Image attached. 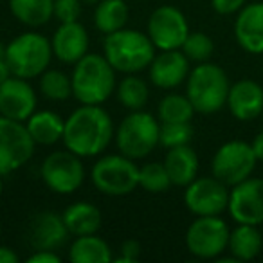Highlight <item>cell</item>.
<instances>
[{
	"instance_id": "7bdbcfd3",
	"label": "cell",
	"mask_w": 263,
	"mask_h": 263,
	"mask_svg": "<svg viewBox=\"0 0 263 263\" xmlns=\"http://www.w3.org/2000/svg\"><path fill=\"white\" fill-rule=\"evenodd\" d=\"M261 117H263V112H261Z\"/></svg>"
},
{
	"instance_id": "9a60e30c",
	"label": "cell",
	"mask_w": 263,
	"mask_h": 263,
	"mask_svg": "<svg viewBox=\"0 0 263 263\" xmlns=\"http://www.w3.org/2000/svg\"><path fill=\"white\" fill-rule=\"evenodd\" d=\"M36 108V94L27 80L8 78L0 85V116L15 121H27Z\"/></svg>"
},
{
	"instance_id": "5bb4252c",
	"label": "cell",
	"mask_w": 263,
	"mask_h": 263,
	"mask_svg": "<svg viewBox=\"0 0 263 263\" xmlns=\"http://www.w3.org/2000/svg\"><path fill=\"white\" fill-rule=\"evenodd\" d=\"M229 215L236 223H263V179L249 177L233 186L229 193Z\"/></svg>"
},
{
	"instance_id": "ffe728a7",
	"label": "cell",
	"mask_w": 263,
	"mask_h": 263,
	"mask_svg": "<svg viewBox=\"0 0 263 263\" xmlns=\"http://www.w3.org/2000/svg\"><path fill=\"white\" fill-rule=\"evenodd\" d=\"M67 236H69V229L63 222V216H58L56 213H40L31 223L29 241L34 251H42V249L54 251L65 243Z\"/></svg>"
},
{
	"instance_id": "3957f363",
	"label": "cell",
	"mask_w": 263,
	"mask_h": 263,
	"mask_svg": "<svg viewBox=\"0 0 263 263\" xmlns=\"http://www.w3.org/2000/svg\"><path fill=\"white\" fill-rule=\"evenodd\" d=\"M105 58L119 72L134 74L146 69L155 58V45L150 36L134 29H119L106 34Z\"/></svg>"
},
{
	"instance_id": "cb8c5ba5",
	"label": "cell",
	"mask_w": 263,
	"mask_h": 263,
	"mask_svg": "<svg viewBox=\"0 0 263 263\" xmlns=\"http://www.w3.org/2000/svg\"><path fill=\"white\" fill-rule=\"evenodd\" d=\"M63 222L70 234H96L101 227V213L90 202H76L63 213Z\"/></svg>"
},
{
	"instance_id": "ac0fdd59",
	"label": "cell",
	"mask_w": 263,
	"mask_h": 263,
	"mask_svg": "<svg viewBox=\"0 0 263 263\" xmlns=\"http://www.w3.org/2000/svg\"><path fill=\"white\" fill-rule=\"evenodd\" d=\"M190 62L179 49L162 51L150 63V80L159 88H175L190 76Z\"/></svg>"
},
{
	"instance_id": "8fae6325",
	"label": "cell",
	"mask_w": 263,
	"mask_h": 263,
	"mask_svg": "<svg viewBox=\"0 0 263 263\" xmlns=\"http://www.w3.org/2000/svg\"><path fill=\"white\" fill-rule=\"evenodd\" d=\"M42 179L49 190L60 195H69L83 184L85 168L80 155L67 152H54L42 164Z\"/></svg>"
},
{
	"instance_id": "4fadbf2b",
	"label": "cell",
	"mask_w": 263,
	"mask_h": 263,
	"mask_svg": "<svg viewBox=\"0 0 263 263\" xmlns=\"http://www.w3.org/2000/svg\"><path fill=\"white\" fill-rule=\"evenodd\" d=\"M190 34L186 16L173 6H161L148 20V36L161 51L180 49Z\"/></svg>"
},
{
	"instance_id": "6da1fadb",
	"label": "cell",
	"mask_w": 263,
	"mask_h": 263,
	"mask_svg": "<svg viewBox=\"0 0 263 263\" xmlns=\"http://www.w3.org/2000/svg\"><path fill=\"white\" fill-rule=\"evenodd\" d=\"M114 126L110 116L99 105H83L65 121L63 143L80 157H94L110 144Z\"/></svg>"
},
{
	"instance_id": "603a6c76",
	"label": "cell",
	"mask_w": 263,
	"mask_h": 263,
	"mask_svg": "<svg viewBox=\"0 0 263 263\" xmlns=\"http://www.w3.org/2000/svg\"><path fill=\"white\" fill-rule=\"evenodd\" d=\"M227 249H229L231 256H234L238 261L254 259L263 249V236L259 233L258 226L238 223L236 229L231 231Z\"/></svg>"
},
{
	"instance_id": "83f0119b",
	"label": "cell",
	"mask_w": 263,
	"mask_h": 263,
	"mask_svg": "<svg viewBox=\"0 0 263 263\" xmlns=\"http://www.w3.org/2000/svg\"><path fill=\"white\" fill-rule=\"evenodd\" d=\"M195 108L187 96L170 94L159 105V119L162 123H190Z\"/></svg>"
},
{
	"instance_id": "b9f144b4",
	"label": "cell",
	"mask_w": 263,
	"mask_h": 263,
	"mask_svg": "<svg viewBox=\"0 0 263 263\" xmlns=\"http://www.w3.org/2000/svg\"><path fill=\"white\" fill-rule=\"evenodd\" d=\"M0 195H2V180H0Z\"/></svg>"
},
{
	"instance_id": "e0dca14e",
	"label": "cell",
	"mask_w": 263,
	"mask_h": 263,
	"mask_svg": "<svg viewBox=\"0 0 263 263\" xmlns=\"http://www.w3.org/2000/svg\"><path fill=\"white\" fill-rule=\"evenodd\" d=\"M227 106L238 121H252L263 112V87L252 80H240L231 85Z\"/></svg>"
},
{
	"instance_id": "d6986e66",
	"label": "cell",
	"mask_w": 263,
	"mask_h": 263,
	"mask_svg": "<svg viewBox=\"0 0 263 263\" xmlns=\"http://www.w3.org/2000/svg\"><path fill=\"white\" fill-rule=\"evenodd\" d=\"M52 54L63 63L80 62L88 49V34L80 22H63L52 36Z\"/></svg>"
},
{
	"instance_id": "60d3db41",
	"label": "cell",
	"mask_w": 263,
	"mask_h": 263,
	"mask_svg": "<svg viewBox=\"0 0 263 263\" xmlns=\"http://www.w3.org/2000/svg\"><path fill=\"white\" fill-rule=\"evenodd\" d=\"M83 2H85V4H98L99 0H83Z\"/></svg>"
},
{
	"instance_id": "277c9868",
	"label": "cell",
	"mask_w": 263,
	"mask_h": 263,
	"mask_svg": "<svg viewBox=\"0 0 263 263\" xmlns=\"http://www.w3.org/2000/svg\"><path fill=\"white\" fill-rule=\"evenodd\" d=\"M229 88V80L222 67L202 62L187 76L186 96L190 98L195 112L215 114L227 105Z\"/></svg>"
},
{
	"instance_id": "52a82bcc",
	"label": "cell",
	"mask_w": 263,
	"mask_h": 263,
	"mask_svg": "<svg viewBox=\"0 0 263 263\" xmlns=\"http://www.w3.org/2000/svg\"><path fill=\"white\" fill-rule=\"evenodd\" d=\"M92 182L101 193L123 197L139 186V168L126 155H106L92 168Z\"/></svg>"
},
{
	"instance_id": "484cf974",
	"label": "cell",
	"mask_w": 263,
	"mask_h": 263,
	"mask_svg": "<svg viewBox=\"0 0 263 263\" xmlns=\"http://www.w3.org/2000/svg\"><path fill=\"white\" fill-rule=\"evenodd\" d=\"M9 8L22 24L38 27L52 18L54 0H9Z\"/></svg>"
},
{
	"instance_id": "8d00e7d4",
	"label": "cell",
	"mask_w": 263,
	"mask_h": 263,
	"mask_svg": "<svg viewBox=\"0 0 263 263\" xmlns=\"http://www.w3.org/2000/svg\"><path fill=\"white\" fill-rule=\"evenodd\" d=\"M31 263H60V256L54 251H47V249H42L36 251L34 254L29 256Z\"/></svg>"
},
{
	"instance_id": "e575fe53",
	"label": "cell",
	"mask_w": 263,
	"mask_h": 263,
	"mask_svg": "<svg viewBox=\"0 0 263 263\" xmlns=\"http://www.w3.org/2000/svg\"><path fill=\"white\" fill-rule=\"evenodd\" d=\"M141 254V243L136 240H128L123 243V247H121V256L117 258V261L119 263H134L137 261V258H139Z\"/></svg>"
},
{
	"instance_id": "f1b7e54d",
	"label": "cell",
	"mask_w": 263,
	"mask_h": 263,
	"mask_svg": "<svg viewBox=\"0 0 263 263\" xmlns=\"http://www.w3.org/2000/svg\"><path fill=\"white\" fill-rule=\"evenodd\" d=\"M117 98L121 105L128 110H141L148 101V87L141 78L126 76L119 83Z\"/></svg>"
},
{
	"instance_id": "f546056e",
	"label": "cell",
	"mask_w": 263,
	"mask_h": 263,
	"mask_svg": "<svg viewBox=\"0 0 263 263\" xmlns=\"http://www.w3.org/2000/svg\"><path fill=\"white\" fill-rule=\"evenodd\" d=\"M40 90L47 99L65 101L72 94V80L62 70H47L42 72Z\"/></svg>"
},
{
	"instance_id": "8992f818",
	"label": "cell",
	"mask_w": 263,
	"mask_h": 263,
	"mask_svg": "<svg viewBox=\"0 0 263 263\" xmlns=\"http://www.w3.org/2000/svg\"><path fill=\"white\" fill-rule=\"evenodd\" d=\"M161 124L143 110H134L117 128V148L130 159H143L154 152L159 143Z\"/></svg>"
},
{
	"instance_id": "836d02e7",
	"label": "cell",
	"mask_w": 263,
	"mask_h": 263,
	"mask_svg": "<svg viewBox=\"0 0 263 263\" xmlns=\"http://www.w3.org/2000/svg\"><path fill=\"white\" fill-rule=\"evenodd\" d=\"M54 15L60 22H78L81 15V0H54Z\"/></svg>"
},
{
	"instance_id": "d590c367",
	"label": "cell",
	"mask_w": 263,
	"mask_h": 263,
	"mask_svg": "<svg viewBox=\"0 0 263 263\" xmlns=\"http://www.w3.org/2000/svg\"><path fill=\"white\" fill-rule=\"evenodd\" d=\"M245 0H213V9L220 15H233L243 8Z\"/></svg>"
},
{
	"instance_id": "2e32d148",
	"label": "cell",
	"mask_w": 263,
	"mask_h": 263,
	"mask_svg": "<svg viewBox=\"0 0 263 263\" xmlns=\"http://www.w3.org/2000/svg\"><path fill=\"white\" fill-rule=\"evenodd\" d=\"M236 42L249 54H263V2L243 6L234 22Z\"/></svg>"
},
{
	"instance_id": "ba28073f",
	"label": "cell",
	"mask_w": 263,
	"mask_h": 263,
	"mask_svg": "<svg viewBox=\"0 0 263 263\" xmlns=\"http://www.w3.org/2000/svg\"><path fill=\"white\" fill-rule=\"evenodd\" d=\"M34 141L22 121L0 116V175L22 168L34 154Z\"/></svg>"
},
{
	"instance_id": "4316f807",
	"label": "cell",
	"mask_w": 263,
	"mask_h": 263,
	"mask_svg": "<svg viewBox=\"0 0 263 263\" xmlns=\"http://www.w3.org/2000/svg\"><path fill=\"white\" fill-rule=\"evenodd\" d=\"M128 22V6L124 0H101L96 6L94 24L101 33L110 34L123 29Z\"/></svg>"
},
{
	"instance_id": "f35d334b",
	"label": "cell",
	"mask_w": 263,
	"mask_h": 263,
	"mask_svg": "<svg viewBox=\"0 0 263 263\" xmlns=\"http://www.w3.org/2000/svg\"><path fill=\"white\" fill-rule=\"evenodd\" d=\"M251 146H252V152H254L256 159H258L259 162H263V132H259L258 136L254 137Z\"/></svg>"
},
{
	"instance_id": "d4e9b609",
	"label": "cell",
	"mask_w": 263,
	"mask_h": 263,
	"mask_svg": "<svg viewBox=\"0 0 263 263\" xmlns=\"http://www.w3.org/2000/svg\"><path fill=\"white\" fill-rule=\"evenodd\" d=\"M69 258L74 263H108L112 259V251L105 240L94 234H85L78 236L70 245Z\"/></svg>"
},
{
	"instance_id": "7a4b0ae2",
	"label": "cell",
	"mask_w": 263,
	"mask_h": 263,
	"mask_svg": "<svg viewBox=\"0 0 263 263\" xmlns=\"http://www.w3.org/2000/svg\"><path fill=\"white\" fill-rule=\"evenodd\" d=\"M114 67L105 56L85 54L72 72V94L83 105H101L116 87Z\"/></svg>"
},
{
	"instance_id": "4dcf8cb0",
	"label": "cell",
	"mask_w": 263,
	"mask_h": 263,
	"mask_svg": "<svg viewBox=\"0 0 263 263\" xmlns=\"http://www.w3.org/2000/svg\"><path fill=\"white\" fill-rule=\"evenodd\" d=\"M139 186H143L150 193H164L172 186V179H170L164 162L144 164L139 170Z\"/></svg>"
},
{
	"instance_id": "7c38bea8",
	"label": "cell",
	"mask_w": 263,
	"mask_h": 263,
	"mask_svg": "<svg viewBox=\"0 0 263 263\" xmlns=\"http://www.w3.org/2000/svg\"><path fill=\"white\" fill-rule=\"evenodd\" d=\"M227 184L216 177H200L186 186L184 202L187 209L197 216H216L229 205Z\"/></svg>"
},
{
	"instance_id": "5b68a950",
	"label": "cell",
	"mask_w": 263,
	"mask_h": 263,
	"mask_svg": "<svg viewBox=\"0 0 263 263\" xmlns=\"http://www.w3.org/2000/svg\"><path fill=\"white\" fill-rule=\"evenodd\" d=\"M52 58V45L38 33H24L6 45V60L13 76L31 80L45 72Z\"/></svg>"
},
{
	"instance_id": "1f68e13d",
	"label": "cell",
	"mask_w": 263,
	"mask_h": 263,
	"mask_svg": "<svg viewBox=\"0 0 263 263\" xmlns=\"http://www.w3.org/2000/svg\"><path fill=\"white\" fill-rule=\"evenodd\" d=\"M182 52L187 56V60L191 62H208L213 56V51H215V44L213 40L204 33H190L184 42Z\"/></svg>"
},
{
	"instance_id": "7402d4cb",
	"label": "cell",
	"mask_w": 263,
	"mask_h": 263,
	"mask_svg": "<svg viewBox=\"0 0 263 263\" xmlns=\"http://www.w3.org/2000/svg\"><path fill=\"white\" fill-rule=\"evenodd\" d=\"M27 130L36 144H45L51 146L56 144L60 139H63V132H65V121L51 110H42L36 112L27 119Z\"/></svg>"
},
{
	"instance_id": "30bf717a",
	"label": "cell",
	"mask_w": 263,
	"mask_h": 263,
	"mask_svg": "<svg viewBox=\"0 0 263 263\" xmlns=\"http://www.w3.org/2000/svg\"><path fill=\"white\" fill-rule=\"evenodd\" d=\"M229 227L216 216H198L186 233V245L197 258L213 259L218 258L229 243Z\"/></svg>"
},
{
	"instance_id": "74e56055",
	"label": "cell",
	"mask_w": 263,
	"mask_h": 263,
	"mask_svg": "<svg viewBox=\"0 0 263 263\" xmlns=\"http://www.w3.org/2000/svg\"><path fill=\"white\" fill-rule=\"evenodd\" d=\"M11 69L8 65V60H6V45L0 42V85L4 83L8 78H11Z\"/></svg>"
},
{
	"instance_id": "9c48e42d",
	"label": "cell",
	"mask_w": 263,
	"mask_h": 263,
	"mask_svg": "<svg viewBox=\"0 0 263 263\" xmlns=\"http://www.w3.org/2000/svg\"><path fill=\"white\" fill-rule=\"evenodd\" d=\"M256 159L252 146L245 141H229L216 150L211 162L213 177L222 180L227 186H236L249 179L256 168Z\"/></svg>"
},
{
	"instance_id": "44dd1931",
	"label": "cell",
	"mask_w": 263,
	"mask_h": 263,
	"mask_svg": "<svg viewBox=\"0 0 263 263\" xmlns=\"http://www.w3.org/2000/svg\"><path fill=\"white\" fill-rule=\"evenodd\" d=\"M164 166L172 184L175 186H187L197 179L198 173V155L190 144L170 148L164 159Z\"/></svg>"
},
{
	"instance_id": "ab89813d",
	"label": "cell",
	"mask_w": 263,
	"mask_h": 263,
	"mask_svg": "<svg viewBox=\"0 0 263 263\" xmlns=\"http://www.w3.org/2000/svg\"><path fill=\"white\" fill-rule=\"evenodd\" d=\"M0 263H18V256L9 247H0Z\"/></svg>"
},
{
	"instance_id": "d6a6232c",
	"label": "cell",
	"mask_w": 263,
	"mask_h": 263,
	"mask_svg": "<svg viewBox=\"0 0 263 263\" xmlns=\"http://www.w3.org/2000/svg\"><path fill=\"white\" fill-rule=\"evenodd\" d=\"M193 137V128L190 123H162L161 134H159V143L162 146L175 148L182 144H190Z\"/></svg>"
}]
</instances>
